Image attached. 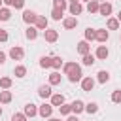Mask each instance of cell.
I'll list each match as a JSON object with an SVG mask.
<instances>
[{
	"label": "cell",
	"mask_w": 121,
	"mask_h": 121,
	"mask_svg": "<svg viewBox=\"0 0 121 121\" xmlns=\"http://www.w3.org/2000/svg\"><path fill=\"white\" fill-rule=\"evenodd\" d=\"M64 72H66V76H68V79H70L72 83H76V81L81 79V68H79L76 62H68V64H64Z\"/></svg>",
	"instance_id": "obj_1"
},
{
	"label": "cell",
	"mask_w": 121,
	"mask_h": 121,
	"mask_svg": "<svg viewBox=\"0 0 121 121\" xmlns=\"http://www.w3.org/2000/svg\"><path fill=\"white\" fill-rule=\"evenodd\" d=\"M36 19H38V15H36L34 11H30V9H26V11L23 13V21H25V23H28V25L36 23Z\"/></svg>",
	"instance_id": "obj_2"
},
{
	"label": "cell",
	"mask_w": 121,
	"mask_h": 121,
	"mask_svg": "<svg viewBox=\"0 0 121 121\" xmlns=\"http://www.w3.org/2000/svg\"><path fill=\"white\" fill-rule=\"evenodd\" d=\"M23 55H25V51H23L21 47H11V49H9V57H11L13 60H19V59H23Z\"/></svg>",
	"instance_id": "obj_3"
},
{
	"label": "cell",
	"mask_w": 121,
	"mask_h": 121,
	"mask_svg": "<svg viewBox=\"0 0 121 121\" xmlns=\"http://www.w3.org/2000/svg\"><path fill=\"white\" fill-rule=\"evenodd\" d=\"M38 95H40L42 98H49V96H53V93H51V85H42V87L38 89Z\"/></svg>",
	"instance_id": "obj_4"
},
{
	"label": "cell",
	"mask_w": 121,
	"mask_h": 121,
	"mask_svg": "<svg viewBox=\"0 0 121 121\" xmlns=\"http://www.w3.org/2000/svg\"><path fill=\"white\" fill-rule=\"evenodd\" d=\"M93 87H95V79H93V78L81 79V89H83V91H93Z\"/></svg>",
	"instance_id": "obj_5"
},
{
	"label": "cell",
	"mask_w": 121,
	"mask_h": 121,
	"mask_svg": "<svg viewBox=\"0 0 121 121\" xmlns=\"http://www.w3.org/2000/svg\"><path fill=\"white\" fill-rule=\"evenodd\" d=\"M51 112H53L51 104H42V106H40V110H38V113H40L42 117H49V115H51Z\"/></svg>",
	"instance_id": "obj_6"
},
{
	"label": "cell",
	"mask_w": 121,
	"mask_h": 121,
	"mask_svg": "<svg viewBox=\"0 0 121 121\" xmlns=\"http://www.w3.org/2000/svg\"><path fill=\"white\" fill-rule=\"evenodd\" d=\"M98 13H100V15H110V13H112V4L102 2V4H100V8H98Z\"/></svg>",
	"instance_id": "obj_7"
},
{
	"label": "cell",
	"mask_w": 121,
	"mask_h": 121,
	"mask_svg": "<svg viewBox=\"0 0 121 121\" xmlns=\"http://www.w3.org/2000/svg\"><path fill=\"white\" fill-rule=\"evenodd\" d=\"M62 104H64V96L62 95H53L51 96V106H59L60 108Z\"/></svg>",
	"instance_id": "obj_8"
},
{
	"label": "cell",
	"mask_w": 121,
	"mask_h": 121,
	"mask_svg": "<svg viewBox=\"0 0 121 121\" xmlns=\"http://www.w3.org/2000/svg\"><path fill=\"white\" fill-rule=\"evenodd\" d=\"M85 110V104L81 102V100H74L72 102V112L74 113H79V112H83Z\"/></svg>",
	"instance_id": "obj_9"
},
{
	"label": "cell",
	"mask_w": 121,
	"mask_h": 121,
	"mask_svg": "<svg viewBox=\"0 0 121 121\" xmlns=\"http://www.w3.org/2000/svg\"><path fill=\"white\" fill-rule=\"evenodd\" d=\"M36 113H38V110H36L34 104H26V106H25V115H26V117H34Z\"/></svg>",
	"instance_id": "obj_10"
},
{
	"label": "cell",
	"mask_w": 121,
	"mask_h": 121,
	"mask_svg": "<svg viewBox=\"0 0 121 121\" xmlns=\"http://www.w3.org/2000/svg\"><path fill=\"white\" fill-rule=\"evenodd\" d=\"M98 8H100L98 0H91V2L87 4V11H89V13H96V11H98Z\"/></svg>",
	"instance_id": "obj_11"
},
{
	"label": "cell",
	"mask_w": 121,
	"mask_h": 121,
	"mask_svg": "<svg viewBox=\"0 0 121 121\" xmlns=\"http://www.w3.org/2000/svg\"><path fill=\"white\" fill-rule=\"evenodd\" d=\"M81 9H83V8H81V4H79V2L70 4V13H72L74 17H76V15H79V13H81Z\"/></svg>",
	"instance_id": "obj_12"
},
{
	"label": "cell",
	"mask_w": 121,
	"mask_h": 121,
	"mask_svg": "<svg viewBox=\"0 0 121 121\" xmlns=\"http://www.w3.org/2000/svg\"><path fill=\"white\" fill-rule=\"evenodd\" d=\"M57 38H59V32L57 30H45V40L47 42H57Z\"/></svg>",
	"instance_id": "obj_13"
},
{
	"label": "cell",
	"mask_w": 121,
	"mask_h": 121,
	"mask_svg": "<svg viewBox=\"0 0 121 121\" xmlns=\"http://www.w3.org/2000/svg\"><path fill=\"white\" fill-rule=\"evenodd\" d=\"M89 49H91V45H89L87 42H79V43H78V51H79L81 55H89Z\"/></svg>",
	"instance_id": "obj_14"
},
{
	"label": "cell",
	"mask_w": 121,
	"mask_h": 121,
	"mask_svg": "<svg viewBox=\"0 0 121 121\" xmlns=\"http://www.w3.org/2000/svg\"><path fill=\"white\" fill-rule=\"evenodd\" d=\"M76 25H78V19L76 17H68V19H64V28H76Z\"/></svg>",
	"instance_id": "obj_15"
},
{
	"label": "cell",
	"mask_w": 121,
	"mask_h": 121,
	"mask_svg": "<svg viewBox=\"0 0 121 121\" xmlns=\"http://www.w3.org/2000/svg\"><path fill=\"white\" fill-rule=\"evenodd\" d=\"M0 102H2V104L11 102V93H9V91H0Z\"/></svg>",
	"instance_id": "obj_16"
},
{
	"label": "cell",
	"mask_w": 121,
	"mask_h": 121,
	"mask_svg": "<svg viewBox=\"0 0 121 121\" xmlns=\"http://www.w3.org/2000/svg\"><path fill=\"white\" fill-rule=\"evenodd\" d=\"M36 28H40V30L47 28V19H45V17H40V15H38V19H36Z\"/></svg>",
	"instance_id": "obj_17"
},
{
	"label": "cell",
	"mask_w": 121,
	"mask_h": 121,
	"mask_svg": "<svg viewBox=\"0 0 121 121\" xmlns=\"http://www.w3.org/2000/svg\"><path fill=\"white\" fill-rule=\"evenodd\" d=\"M25 34H26V38H28V40H36V36H38V28H34V26H28Z\"/></svg>",
	"instance_id": "obj_18"
},
{
	"label": "cell",
	"mask_w": 121,
	"mask_h": 121,
	"mask_svg": "<svg viewBox=\"0 0 121 121\" xmlns=\"http://www.w3.org/2000/svg\"><path fill=\"white\" fill-rule=\"evenodd\" d=\"M51 64H53V57H42L40 59V66L42 68H49Z\"/></svg>",
	"instance_id": "obj_19"
},
{
	"label": "cell",
	"mask_w": 121,
	"mask_h": 121,
	"mask_svg": "<svg viewBox=\"0 0 121 121\" xmlns=\"http://www.w3.org/2000/svg\"><path fill=\"white\" fill-rule=\"evenodd\" d=\"M57 83H60V74L59 72H53L49 76V85H57Z\"/></svg>",
	"instance_id": "obj_20"
},
{
	"label": "cell",
	"mask_w": 121,
	"mask_h": 121,
	"mask_svg": "<svg viewBox=\"0 0 121 121\" xmlns=\"http://www.w3.org/2000/svg\"><path fill=\"white\" fill-rule=\"evenodd\" d=\"M11 17V11L8 8H0V21H8Z\"/></svg>",
	"instance_id": "obj_21"
},
{
	"label": "cell",
	"mask_w": 121,
	"mask_h": 121,
	"mask_svg": "<svg viewBox=\"0 0 121 121\" xmlns=\"http://www.w3.org/2000/svg\"><path fill=\"white\" fill-rule=\"evenodd\" d=\"M96 40L104 43V42L108 40V30H96Z\"/></svg>",
	"instance_id": "obj_22"
},
{
	"label": "cell",
	"mask_w": 121,
	"mask_h": 121,
	"mask_svg": "<svg viewBox=\"0 0 121 121\" xmlns=\"http://www.w3.org/2000/svg\"><path fill=\"white\" fill-rule=\"evenodd\" d=\"M96 57H98V59H106V57H108V49H106L104 45H100V47L96 49Z\"/></svg>",
	"instance_id": "obj_23"
},
{
	"label": "cell",
	"mask_w": 121,
	"mask_h": 121,
	"mask_svg": "<svg viewBox=\"0 0 121 121\" xmlns=\"http://www.w3.org/2000/svg\"><path fill=\"white\" fill-rule=\"evenodd\" d=\"M108 79H110V74H108L106 70H100V72H98V81H100V83H106Z\"/></svg>",
	"instance_id": "obj_24"
},
{
	"label": "cell",
	"mask_w": 121,
	"mask_h": 121,
	"mask_svg": "<svg viewBox=\"0 0 121 121\" xmlns=\"http://www.w3.org/2000/svg\"><path fill=\"white\" fill-rule=\"evenodd\" d=\"M83 64L85 66H93L95 64V57L93 55H83Z\"/></svg>",
	"instance_id": "obj_25"
},
{
	"label": "cell",
	"mask_w": 121,
	"mask_h": 121,
	"mask_svg": "<svg viewBox=\"0 0 121 121\" xmlns=\"http://www.w3.org/2000/svg\"><path fill=\"white\" fill-rule=\"evenodd\" d=\"M117 26H119V21L117 19H108V28L110 30H117Z\"/></svg>",
	"instance_id": "obj_26"
},
{
	"label": "cell",
	"mask_w": 121,
	"mask_h": 121,
	"mask_svg": "<svg viewBox=\"0 0 121 121\" xmlns=\"http://www.w3.org/2000/svg\"><path fill=\"white\" fill-rule=\"evenodd\" d=\"M85 38H87V40H96V30L87 28V30H85Z\"/></svg>",
	"instance_id": "obj_27"
},
{
	"label": "cell",
	"mask_w": 121,
	"mask_h": 121,
	"mask_svg": "<svg viewBox=\"0 0 121 121\" xmlns=\"http://www.w3.org/2000/svg\"><path fill=\"white\" fill-rule=\"evenodd\" d=\"M0 87H2V89H9V87H11V79H9V78H2V79H0Z\"/></svg>",
	"instance_id": "obj_28"
},
{
	"label": "cell",
	"mask_w": 121,
	"mask_h": 121,
	"mask_svg": "<svg viewBox=\"0 0 121 121\" xmlns=\"http://www.w3.org/2000/svg\"><path fill=\"white\" fill-rule=\"evenodd\" d=\"M59 110H60V113H62V115H68V113L72 112V104H62Z\"/></svg>",
	"instance_id": "obj_29"
},
{
	"label": "cell",
	"mask_w": 121,
	"mask_h": 121,
	"mask_svg": "<svg viewBox=\"0 0 121 121\" xmlns=\"http://www.w3.org/2000/svg\"><path fill=\"white\" fill-rule=\"evenodd\" d=\"M85 110H87L89 113H96V112H98V106H96L95 102H91V104H87V106H85Z\"/></svg>",
	"instance_id": "obj_30"
},
{
	"label": "cell",
	"mask_w": 121,
	"mask_h": 121,
	"mask_svg": "<svg viewBox=\"0 0 121 121\" xmlns=\"http://www.w3.org/2000/svg\"><path fill=\"white\" fill-rule=\"evenodd\" d=\"M53 6L57 9H64L66 8V0H53Z\"/></svg>",
	"instance_id": "obj_31"
},
{
	"label": "cell",
	"mask_w": 121,
	"mask_h": 121,
	"mask_svg": "<svg viewBox=\"0 0 121 121\" xmlns=\"http://www.w3.org/2000/svg\"><path fill=\"white\" fill-rule=\"evenodd\" d=\"M51 15H53V19H55V21H59V19L62 17V9H57V8H53Z\"/></svg>",
	"instance_id": "obj_32"
},
{
	"label": "cell",
	"mask_w": 121,
	"mask_h": 121,
	"mask_svg": "<svg viewBox=\"0 0 121 121\" xmlns=\"http://www.w3.org/2000/svg\"><path fill=\"white\" fill-rule=\"evenodd\" d=\"M25 74H26V68H25V66H17V68H15V76H17V78H23Z\"/></svg>",
	"instance_id": "obj_33"
},
{
	"label": "cell",
	"mask_w": 121,
	"mask_h": 121,
	"mask_svg": "<svg viewBox=\"0 0 121 121\" xmlns=\"http://www.w3.org/2000/svg\"><path fill=\"white\" fill-rule=\"evenodd\" d=\"M53 68H60L62 66V59L60 57H53V64H51Z\"/></svg>",
	"instance_id": "obj_34"
},
{
	"label": "cell",
	"mask_w": 121,
	"mask_h": 121,
	"mask_svg": "<svg viewBox=\"0 0 121 121\" xmlns=\"http://www.w3.org/2000/svg\"><path fill=\"white\" fill-rule=\"evenodd\" d=\"M112 100H113L115 104H119V102H121V91H113V95H112Z\"/></svg>",
	"instance_id": "obj_35"
},
{
	"label": "cell",
	"mask_w": 121,
	"mask_h": 121,
	"mask_svg": "<svg viewBox=\"0 0 121 121\" xmlns=\"http://www.w3.org/2000/svg\"><path fill=\"white\" fill-rule=\"evenodd\" d=\"M11 121H26V115L25 113H13Z\"/></svg>",
	"instance_id": "obj_36"
},
{
	"label": "cell",
	"mask_w": 121,
	"mask_h": 121,
	"mask_svg": "<svg viewBox=\"0 0 121 121\" xmlns=\"http://www.w3.org/2000/svg\"><path fill=\"white\" fill-rule=\"evenodd\" d=\"M13 6H15L17 9H21V8L25 6V0H15V4H13Z\"/></svg>",
	"instance_id": "obj_37"
},
{
	"label": "cell",
	"mask_w": 121,
	"mask_h": 121,
	"mask_svg": "<svg viewBox=\"0 0 121 121\" xmlns=\"http://www.w3.org/2000/svg\"><path fill=\"white\" fill-rule=\"evenodd\" d=\"M8 40V32L6 30H0V42H6Z\"/></svg>",
	"instance_id": "obj_38"
},
{
	"label": "cell",
	"mask_w": 121,
	"mask_h": 121,
	"mask_svg": "<svg viewBox=\"0 0 121 121\" xmlns=\"http://www.w3.org/2000/svg\"><path fill=\"white\" fill-rule=\"evenodd\" d=\"M4 62H6V55L0 51V64H4Z\"/></svg>",
	"instance_id": "obj_39"
},
{
	"label": "cell",
	"mask_w": 121,
	"mask_h": 121,
	"mask_svg": "<svg viewBox=\"0 0 121 121\" xmlns=\"http://www.w3.org/2000/svg\"><path fill=\"white\" fill-rule=\"evenodd\" d=\"M4 2H6L8 6H13V4H15V0H4Z\"/></svg>",
	"instance_id": "obj_40"
},
{
	"label": "cell",
	"mask_w": 121,
	"mask_h": 121,
	"mask_svg": "<svg viewBox=\"0 0 121 121\" xmlns=\"http://www.w3.org/2000/svg\"><path fill=\"white\" fill-rule=\"evenodd\" d=\"M68 121H79V119H78V117H74V115H72V117H68Z\"/></svg>",
	"instance_id": "obj_41"
},
{
	"label": "cell",
	"mask_w": 121,
	"mask_h": 121,
	"mask_svg": "<svg viewBox=\"0 0 121 121\" xmlns=\"http://www.w3.org/2000/svg\"><path fill=\"white\" fill-rule=\"evenodd\" d=\"M117 21H119V23H121V11H119V15H117Z\"/></svg>",
	"instance_id": "obj_42"
},
{
	"label": "cell",
	"mask_w": 121,
	"mask_h": 121,
	"mask_svg": "<svg viewBox=\"0 0 121 121\" xmlns=\"http://www.w3.org/2000/svg\"><path fill=\"white\" fill-rule=\"evenodd\" d=\"M49 121H60V119H49Z\"/></svg>",
	"instance_id": "obj_43"
},
{
	"label": "cell",
	"mask_w": 121,
	"mask_h": 121,
	"mask_svg": "<svg viewBox=\"0 0 121 121\" xmlns=\"http://www.w3.org/2000/svg\"><path fill=\"white\" fill-rule=\"evenodd\" d=\"M70 2H72V4H74V2H78V0H70Z\"/></svg>",
	"instance_id": "obj_44"
},
{
	"label": "cell",
	"mask_w": 121,
	"mask_h": 121,
	"mask_svg": "<svg viewBox=\"0 0 121 121\" xmlns=\"http://www.w3.org/2000/svg\"><path fill=\"white\" fill-rule=\"evenodd\" d=\"M0 115H2V108H0Z\"/></svg>",
	"instance_id": "obj_45"
},
{
	"label": "cell",
	"mask_w": 121,
	"mask_h": 121,
	"mask_svg": "<svg viewBox=\"0 0 121 121\" xmlns=\"http://www.w3.org/2000/svg\"><path fill=\"white\" fill-rule=\"evenodd\" d=\"M2 2H4V0H0V6H2Z\"/></svg>",
	"instance_id": "obj_46"
},
{
	"label": "cell",
	"mask_w": 121,
	"mask_h": 121,
	"mask_svg": "<svg viewBox=\"0 0 121 121\" xmlns=\"http://www.w3.org/2000/svg\"><path fill=\"white\" fill-rule=\"evenodd\" d=\"M85 2H87V4H89V2H91V0H85Z\"/></svg>",
	"instance_id": "obj_47"
},
{
	"label": "cell",
	"mask_w": 121,
	"mask_h": 121,
	"mask_svg": "<svg viewBox=\"0 0 121 121\" xmlns=\"http://www.w3.org/2000/svg\"><path fill=\"white\" fill-rule=\"evenodd\" d=\"M100 2H106V0H100Z\"/></svg>",
	"instance_id": "obj_48"
}]
</instances>
